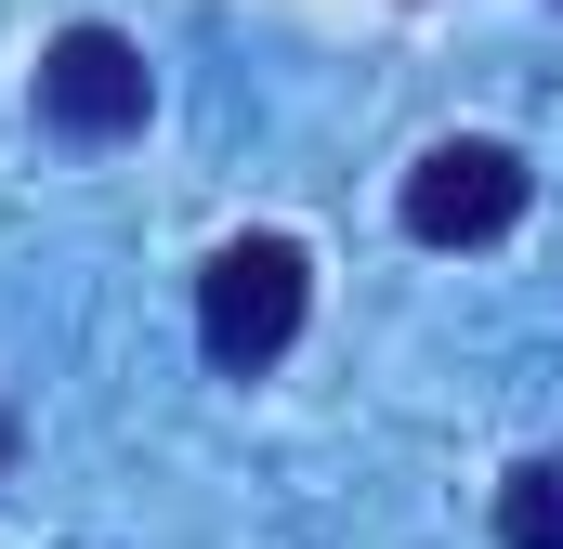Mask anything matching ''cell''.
<instances>
[{
    "instance_id": "obj_1",
    "label": "cell",
    "mask_w": 563,
    "mask_h": 549,
    "mask_svg": "<svg viewBox=\"0 0 563 549\" xmlns=\"http://www.w3.org/2000/svg\"><path fill=\"white\" fill-rule=\"evenodd\" d=\"M301 314H314L301 236H223V249H210V274H197V354H210L223 380H263L288 340H301Z\"/></svg>"
},
{
    "instance_id": "obj_2",
    "label": "cell",
    "mask_w": 563,
    "mask_h": 549,
    "mask_svg": "<svg viewBox=\"0 0 563 549\" xmlns=\"http://www.w3.org/2000/svg\"><path fill=\"white\" fill-rule=\"evenodd\" d=\"M525 223V157L498 132H445L407 170V236L420 249H485V236H511Z\"/></svg>"
},
{
    "instance_id": "obj_3",
    "label": "cell",
    "mask_w": 563,
    "mask_h": 549,
    "mask_svg": "<svg viewBox=\"0 0 563 549\" xmlns=\"http://www.w3.org/2000/svg\"><path fill=\"white\" fill-rule=\"evenodd\" d=\"M144 105H157V79H144V40H119V26H66L40 53V132L119 144V132H144Z\"/></svg>"
},
{
    "instance_id": "obj_4",
    "label": "cell",
    "mask_w": 563,
    "mask_h": 549,
    "mask_svg": "<svg viewBox=\"0 0 563 549\" xmlns=\"http://www.w3.org/2000/svg\"><path fill=\"white\" fill-rule=\"evenodd\" d=\"M498 549H563V458H525L498 484Z\"/></svg>"
},
{
    "instance_id": "obj_5",
    "label": "cell",
    "mask_w": 563,
    "mask_h": 549,
    "mask_svg": "<svg viewBox=\"0 0 563 549\" xmlns=\"http://www.w3.org/2000/svg\"><path fill=\"white\" fill-rule=\"evenodd\" d=\"M0 471H13V406H0Z\"/></svg>"
}]
</instances>
